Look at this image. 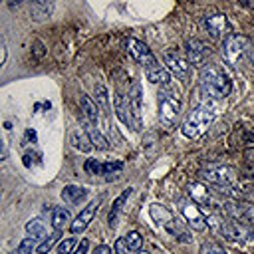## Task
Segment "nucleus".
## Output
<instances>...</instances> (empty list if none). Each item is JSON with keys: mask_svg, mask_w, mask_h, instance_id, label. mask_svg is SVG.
<instances>
[{"mask_svg": "<svg viewBox=\"0 0 254 254\" xmlns=\"http://www.w3.org/2000/svg\"><path fill=\"white\" fill-rule=\"evenodd\" d=\"M165 230H167L171 236H175L177 240H181V242H187V240H189L187 230L183 228V224H181L177 218H173L171 222H167V224H165Z\"/></svg>", "mask_w": 254, "mask_h": 254, "instance_id": "nucleus-24", "label": "nucleus"}, {"mask_svg": "<svg viewBox=\"0 0 254 254\" xmlns=\"http://www.w3.org/2000/svg\"><path fill=\"white\" fill-rule=\"evenodd\" d=\"M115 254H127L129 252V246H127V240L125 238H117L115 240Z\"/></svg>", "mask_w": 254, "mask_h": 254, "instance_id": "nucleus-34", "label": "nucleus"}, {"mask_svg": "<svg viewBox=\"0 0 254 254\" xmlns=\"http://www.w3.org/2000/svg\"><path fill=\"white\" fill-rule=\"evenodd\" d=\"M246 218L254 224V208H252V206H246Z\"/></svg>", "mask_w": 254, "mask_h": 254, "instance_id": "nucleus-40", "label": "nucleus"}, {"mask_svg": "<svg viewBox=\"0 0 254 254\" xmlns=\"http://www.w3.org/2000/svg\"><path fill=\"white\" fill-rule=\"evenodd\" d=\"M139 254H149V252H139Z\"/></svg>", "mask_w": 254, "mask_h": 254, "instance_id": "nucleus-45", "label": "nucleus"}, {"mask_svg": "<svg viewBox=\"0 0 254 254\" xmlns=\"http://www.w3.org/2000/svg\"><path fill=\"white\" fill-rule=\"evenodd\" d=\"M93 254H111V248L107 244H99V246H95Z\"/></svg>", "mask_w": 254, "mask_h": 254, "instance_id": "nucleus-38", "label": "nucleus"}, {"mask_svg": "<svg viewBox=\"0 0 254 254\" xmlns=\"http://www.w3.org/2000/svg\"><path fill=\"white\" fill-rule=\"evenodd\" d=\"M79 105H81V111H83V117L87 119V123L89 125H97V119H99L97 103L89 95H81L79 97Z\"/></svg>", "mask_w": 254, "mask_h": 254, "instance_id": "nucleus-18", "label": "nucleus"}, {"mask_svg": "<svg viewBox=\"0 0 254 254\" xmlns=\"http://www.w3.org/2000/svg\"><path fill=\"white\" fill-rule=\"evenodd\" d=\"M113 103H115V113L119 117V121L127 127H133L135 129V123H133V117L129 113V107H127V97H123L121 93H115L113 97Z\"/></svg>", "mask_w": 254, "mask_h": 254, "instance_id": "nucleus-16", "label": "nucleus"}, {"mask_svg": "<svg viewBox=\"0 0 254 254\" xmlns=\"http://www.w3.org/2000/svg\"><path fill=\"white\" fill-rule=\"evenodd\" d=\"M26 141H32V143L36 141V131L34 129H28L26 131Z\"/></svg>", "mask_w": 254, "mask_h": 254, "instance_id": "nucleus-39", "label": "nucleus"}, {"mask_svg": "<svg viewBox=\"0 0 254 254\" xmlns=\"http://www.w3.org/2000/svg\"><path fill=\"white\" fill-rule=\"evenodd\" d=\"M200 89L208 97L222 99V97L230 95L232 81H230L228 73L218 64H206L200 67Z\"/></svg>", "mask_w": 254, "mask_h": 254, "instance_id": "nucleus-1", "label": "nucleus"}, {"mask_svg": "<svg viewBox=\"0 0 254 254\" xmlns=\"http://www.w3.org/2000/svg\"><path fill=\"white\" fill-rule=\"evenodd\" d=\"M242 141H244V143H254V127H250V129H246V131H244Z\"/></svg>", "mask_w": 254, "mask_h": 254, "instance_id": "nucleus-37", "label": "nucleus"}, {"mask_svg": "<svg viewBox=\"0 0 254 254\" xmlns=\"http://www.w3.org/2000/svg\"><path fill=\"white\" fill-rule=\"evenodd\" d=\"M93 95H95V103H97L103 111H107V109H109V91H107V87H105L103 83H95Z\"/></svg>", "mask_w": 254, "mask_h": 254, "instance_id": "nucleus-25", "label": "nucleus"}, {"mask_svg": "<svg viewBox=\"0 0 254 254\" xmlns=\"http://www.w3.org/2000/svg\"><path fill=\"white\" fill-rule=\"evenodd\" d=\"M185 50H187V62L190 65H202L206 56H208V48L204 46V42L192 38V40H187L185 44Z\"/></svg>", "mask_w": 254, "mask_h": 254, "instance_id": "nucleus-11", "label": "nucleus"}, {"mask_svg": "<svg viewBox=\"0 0 254 254\" xmlns=\"http://www.w3.org/2000/svg\"><path fill=\"white\" fill-rule=\"evenodd\" d=\"M87 196V189L85 187H77V185H67L62 190V198L69 204H79L81 200H85Z\"/></svg>", "mask_w": 254, "mask_h": 254, "instance_id": "nucleus-19", "label": "nucleus"}, {"mask_svg": "<svg viewBox=\"0 0 254 254\" xmlns=\"http://www.w3.org/2000/svg\"><path fill=\"white\" fill-rule=\"evenodd\" d=\"M181 113V101L167 91L159 93V119L165 127H173Z\"/></svg>", "mask_w": 254, "mask_h": 254, "instance_id": "nucleus-5", "label": "nucleus"}, {"mask_svg": "<svg viewBox=\"0 0 254 254\" xmlns=\"http://www.w3.org/2000/svg\"><path fill=\"white\" fill-rule=\"evenodd\" d=\"M99 204H101V198H95V200H91L75 218H73V222L69 224V230H71V234H79V232H83L87 226H89V222L93 220V216H95V212H97V208H99Z\"/></svg>", "mask_w": 254, "mask_h": 254, "instance_id": "nucleus-9", "label": "nucleus"}, {"mask_svg": "<svg viewBox=\"0 0 254 254\" xmlns=\"http://www.w3.org/2000/svg\"><path fill=\"white\" fill-rule=\"evenodd\" d=\"M6 62V48H4V44H2V64Z\"/></svg>", "mask_w": 254, "mask_h": 254, "instance_id": "nucleus-43", "label": "nucleus"}, {"mask_svg": "<svg viewBox=\"0 0 254 254\" xmlns=\"http://www.w3.org/2000/svg\"><path fill=\"white\" fill-rule=\"evenodd\" d=\"M6 155H8V149H6V143L2 141V159H6Z\"/></svg>", "mask_w": 254, "mask_h": 254, "instance_id": "nucleus-42", "label": "nucleus"}, {"mask_svg": "<svg viewBox=\"0 0 254 254\" xmlns=\"http://www.w3.org/2000/svg\"><path fill=\"white\" fill-rule=\"evenodd\" d=\"M248 48H250V42L246 36H240V34H228L222 42V54H224V60L232 65H238L244 56L248 54Z\"/></svg>", "mask_w": 254, "mask_h": 254, "instance_id": "nucleus-4", "label": "nucleus"}, {"mask_svg": "<svg viewBox=\"0 0 254 254\" xmlns=\"http://www.w3.org/2000/svg\"><path fill=\"white\" fill-rule=\"evenodd\" d=\"M252 64H254V52H252Z\"/></svg>", "mask_w": 254, "mask_h": 254, "instance_id": "nucleus-44", "label": "nucleus"}, {"mask_svg": "<svg viewBox=\"0 0 254 254\" xmlns=\"http://www.w3.org/2000/svg\"><path fill=\"white\" fill-rule=\"evenodd\" d=\"M200 177L206 183L214 185L220 192L222 190L228 192V190H232L236 187V171L230 169V167H226V165H206L200 171Z\"/></svg>", "mask_w": 254, "mask_h": 254, "instance_id": "nucleus-3", "label": "nucleus"}, {"mask_svg": "<svg viewBox=\"0 0 254 254\" xmlns=\"http://www.w3.org/2000/svg\"><path fill=\"white\" fill-rule=\"evenodd\" d=\"M179 210H181V214L185 216V220H187V224H189L190 228H194V230H204V226H206V216L202 214V210H200V206H198L196 202L183 198V200H179Z\"/></svg>", "mask_w": 254, "mask_h": 254, "instance_id": "nucleus-6", "label": "nucleus"}, {"mask_svg": "<svg viewBox=\"0 0 254 254\" xmlns=\"http://www.w3.org/2000/svg\"><path fill=\"white\" fill-rule=\"evenodd\" d=\"M200 254H228L220 244H214V242H208V244H202L200 246V250H198Z\"/></svg>", "mask_w": 254, "mask_h": 254, "instance_id": "nucleus-31", "label": "nucleus"}, {"mask_svg": "<svg viewBox=\"0 0 254 254\" xmlns=\"http://www.w3.org/2000/svg\"><path fill=\"white\" fill-rule=\"evenodd\" d=\"M54 12V2H48V0H36L30 4V18L36 20V22H44L52 16Z\"/></svg>", "mask_w": 254, "mask_h": 254, "instance_id": "nucleus-15", "label": "nucleus"}, {"mask_svg": "<svg viewBox=\"0 0 254 254\" xmlns=\"http://www.w3.org/2000/svg\"><path fill=\"white\" fill-rule=\"evenodd\" d=\"M125 240H127V246H129V250H133V252L141 250V246H143V238H141V234H139L137 230H131V232H127Z\"/></svg>", "mask_w": 254, "mask_h": 254, "instance_id": "nucleus-28", "label": "nucleus"}, {"mask_svg": "<svg viewBox=\"0 0 254 254\" xmlns=\"http://www.w3.org/2000/svg\"><path fill=\"white\" fill-rule=\"evenodd\" d=\"M131 192H133V189L131 187H127L115 200H113V204H111V210H109V216H107V220H109V226H115V222H117V216H119V212H121V208H123V204H125V200L131 196Z\"/></svg>", "mask_w": 254, "mask_h": 254, "instance_id": "nucleus-20", "label": "nucleus"}, {"mask_svg": "<svg viewBox=\"0 0 254 254\" xmlns=\"http://www.w3.org/2000/svg\"><path fill=\"white\" fill-rule=\"evenodd\" d=\"M69 143H71V147L77 149L79 153H89V151L93 149L87 131H81V129H73V131L69 133Z\"/></svg>", "mask_w": 254, "mask_h": 254, "instance_id": "nucleus-17", "label": "nucleus"}, {"mask_svg": "<svg viewBox=\"0 0 254 254\" xmlns=\"http://www.w3.org/2000/svg\"><path fill=\"white\" fill-rule=\"evenodd\" d=\"M60 236H62V230H54V232H52V234H50V236H48V238H46V240L36 248V250H38V254H46V252H50V250H52V246L60 240Z\"/></svg>", "mask_w": 254, "mask_h": 254, "instance_id": "nucleus-27", "label": "nucleus"}, {"mask_svg": "<svg viewBox=\"0 0 254 254\" xmlns=\"http://www.w3.org/2000/svg\"><path fill=\"white\" fill-rule=\"evenodd\" d=\"M121 169H123L121 161H107V163H103V175H113V173H119Z\"/></svg>", "mask_w": 254, "mask_h": 254, "instance_id": "nucleus-33", "label": "nucleus"}, {"mask_svg": "<svg viewBox=\"0 0 254 254\" xmlns=\"http://www.w3.org/2000/svg\"><path fill=\"white\" fill-rule=\"evenodd\" d=\"M127 52L131 54V58L137 62V64H141L145 69L149 67V65H153V64H157V60H155V56L151 54V50L147 48V44H143V42H139V40H127Z\"/></svg>", "mask_w": 254, "mask_h": 254, "instance_id": "nucleus-7", "label": "nucleus"}, {"mask_svg": "<svg viewBox=\"0 0 254 254\" xmlns=\"http://www.w3.org/2000/svg\"><path fill=\"white\" fill-rule=\"evenodd\" d=\"M34 54H36V58H42L44 56V44L40 40L34 42Z\"/></svg>", "mask_w": 254, "mask_h": 254, "instance_id": "nucleus-36", "label": "nucleus"}, {"mask_svg": "<svg viewBox=\"0 0 254 254\" xmlns=\"http://www.w3.org/2000/svg\"><path fill=\"white\" fill-rule=\"evenodd\" d=\"M34 248H36V238H24V240L18 244L16 254H32Z\"/></svg>", "mask_w": 254, "mask_h": 254, "instance_id": "nucleus-30", "label": "nucleus"}, {"mask_svg": "<svg viewBox=\"0 0 254 254\" xmlns=\"http://www.w3.org/2000/svg\"><path fill=\"white\" fill-rule=\"evenodd\" d=\"M202 26H204V30L208 32V36H210L212 40L222 38V34H226V30H228V22H226V16H224V14L204 16V18H202Z\"/></svg>", "mask_w": 254, "mask_h": 254, "instance_id": "nucleus-12", "label": "nucleus"}, {"mask_svg": "<svg viewBox=\"0 0 254 254\" xmlns=\"http://www.w3.org/2000/svg\"><path fill=\"white\" fill-rule=\"evenodd\" d=\"M87 135H89V141H91V145L97 149V151H105V149H109V141L93 127V125H87Z\"/></svg>", "mask_w": 254, "mask_h": 254, "instance_id": "nucleus-23", "label": "nucleus"}, {"mask_svg": "<svg viewBox=\"0 0 254 254\" xmlns=\"http://www.w3.org/2000/svg\"><path fill=\"white\" fill-rule=\"evenodd\" d=\"M244 157H246L248 161H252V163H254V149H248V151L244 153Z\"/></svg>", "mask_w": 254, "mask_h": 254, "instance_id": "nucleus-41", "label": "nucleus"}, {"mask_svg": "<svg viewBox=\"0 0 254 254\" xmlns=\"http://www.w3.org/2000/svg\"><path fill=\"white\" fill-rule=\"evenodd\" d=\"M163 62H165V67H167L171 73H175V77L185 79V77L189 75L190 64H189L183 56H179V54H175V52H167L165 58H163Z\"/></svg>", "mask_w": 254, "mask_h": 254, "instance_id": "nucleus-10", "label": "nucleus"}, {"mask_svg": "<svg viewBox=\"0 0 254 254\" xmlns=\"http://www.w3.org/2000/svg\"><path fill=\"white\" fill-rule=\"evenodd\" d=\"M149 214H151V218H153L157 224H163V226L175 218L173 212H171L167 206H163V204H151V206H149Z\"/></svg>", "mask_w": 254, "mask_h": 254, "instance_id": "nucleus-21", "label": "nucleus"}, {"mask_svg": "<svg viewBox=\"0 0 254 254\" xmlns=\"http://www.w3.org/2000/svg\"><path fill=\"white\" fill-rule=\"evenodd\" d=\"M127 107H129V113L133 117V123H135V129H141V107H143V89L141 85L135 81L131 85V89L127 91Z\"/></svg>", "mask_w": 254, "mask_h": 254, "instance_id": "nucleus-8", "label": "nucleus"}, {"mask_svg": "<svg viewBox=\"0 0 254 254\" xmlns=\"http://www.w3.org/2000/svg\"><path fill=\"white\" fill-rule=\"evenodd\" d=\"M214 121V111L208 105H198L194 107L183 121L181 125V133L187 139H198Z\"/></svg>", "mask_w": 254, "mask_h": 254, "instance_id": "nucleus-2", "label": "nucleus"}, {"mask_svg": "<svg viewBox=\"0 0 254 254\" xmlns=\"http://www.w3.org/2000/svg\"><path fill=\"white\" fill-rule=\"evenodd\" d=\"M187 190H189V196H190L192 202L204 204V206H216V202H214V198H212V192L206 189V185L192 181V183H189Z\"/></svg>", "mask_w": 254, "mask_h": 254, "instance_id": "nucleus-13", "label": "nucleus"}, {"mask_svg": "<svg viewBox=\"0 0 254 254\" xmlns=\"http://www.w3.org/2000/svg\"><path fill=\"white\" fill-rule=\"evenodd\" d=\"M26 232L32 236V238H40L46 234V224L40 220V218H32L26 222Z\"/></svg>", "mask_w": 254, "mask_h": 254, "instance_id": "nucleus-26", "label": "nucleus"}, {"mask_svg": "<svg viewBox=\"0 0 254 254\" xmlns=\"http://www.w3.org/2000/svg\"><path fill=\"white\" fill-rule=\"evenodd\" d=\"M87 250H89V240H87V238H81V240L77 242L73 254H87Z\"/></svg>", "mask_w": 254, "mask_h": 254, "instance_id": "nucleus-35", "label": "nucleus"}, {"mask_svg": "<svg viewBox=\"0 0 254 254\" xmlns=\"http://www.w3.org/2000/svg\"><path fill=\"white\" fill-rule=\"evenodd\" d=\"M145 73H147V79L151 83H159V85H169L171 83V71L165 65H161L159 62L153 64V65H149L145 69Z\"/></svg>", "mask_w": 254, "mask_h": 254, "instance_id": "nucleus-14", "label": "nucleus"}, {"mask_svg": "<svg viewBox=\"0 0 254 254\" xmlns=\"http://www.w3.org/2000/svg\"><path fill=\"white\" fill-rule=\"evenodd\" d=\"M83 169L89 175H103V163H99L97 159H87L85 165H83Z\"/></svg>", "mask_w": 254, "mask_h": 254, "instance_id": "nucleus-29", "label": "nucleus"}, {"mask_svg": "<svg viewBox=\"0 0 254 254\" xmlns=\"http://www.w3.org/2000/svg\"><path fill=\"white\" fill-rule=\"evenodd\" d=\"M50 222H52V226L56 230H62L69 222V212L64 206H54L52 212H50Z\"/></svg>", "mask_w": 254, "mask_h": 254, "instance_id": "nucleus-22", "label": "nucleus"}, {"mask_svg": "<svg viewBox=\"0 0 254 254\" xmlns=\"http://www.w3.org/2000/svg\"><path fill=\"white\" fill-rule=\"evenodd\" d=\"M75 246H77L75 238H65V240L60 242V246H58V254H71V250H75Z\"/></svg>", "mask_w": 254, "mask_h": 254, "instance_id": "nucleus-32", "label": "nucleus"}]
</instances>
